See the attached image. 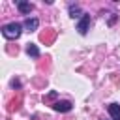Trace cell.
<instances>
[{
  "mask_svg": "<svg viewBox=\"0 0 120 120\" xmlns=\"http://www.w3.org/2000/svg\"><path fill=\"white\" fill-rule=\"evenodd\" d=\"M17 9H19L21 13H24V15H26V13H30V11L34 9V6H32L30 2H24V0H19V2H17Z\"/></svg>",
  "mask_w": 120,
  "mask_h": 120,
  "instance_id": "277c9868",
  "label": "cell"
},
{
  "mask_svg": "<svg viewBox=\"0 0 120 120\" xmlns=\"http://www.w3.org/2000/svg\"><path fill=\"white\" fill-rule=\"evenodd\" d=\"M84 13H81V8L79 6H69V17H73V19H79V17H82Z\"/></svg>",
  "mask_w": 120,
  "mask_h": 120,
  "instance_id": "ba28073f",
  "label": "cell"
},
{
  "mask_svg": "<svg viewBox=\"0 0 120 120\" xmlns=\"http://www.w3.org/2000/svg\"><path fill=\"white\" fill-rule=\"evenodd\" d=\"M109 114L112 116V120H120V105L118 103H111L109 105Z\"/></svg>",
  "mask_w": 120,
  "mask_h": 120,
  "instance_id": "8992f818",
  "label": "cell"
},
{
  "mask_svg": "<svg viewBox=\"0 0 120 120\" xmlns=\"http://www.w3.org/2000/svg\"><path fill=\"white\" fill-rule=\"evenodd\" d=\"M21 34H22V24H19V22H9V24L2 26V36L6 39H17Z\"/></svg>",
  "mask_w": 120,
  "mask_h": 120,
  "instance_id": "6da1fadb",
  "label": "cell"
},
{
  "mask_svg": "<svg viewBox=\"0 0 120 120\" xmlns=\"http://www.w3.org/2000/svg\"><path fill=\"white\" fill-rule=\"evenodd\" d=\"M22 26H24V28H26L28 32H34V30H36V28L39 26V21H38L36 17H32V19L28 17V19L24 21V24H22Z\"/></svg>",
  "mask_w": 120,
  "mask_h": 120,
  "instance_id": "5b68a950",
  "label": "cell"
},
{
  "mask_svg": "<svg viewBox=\"0 0 120 120\" xmlns=\"http://www.w3.org/2000/svg\"><path fill=\"white\" fill-rule=\"evenodd\" d=\"M26 54L32 56V58H38V56H39V49H38V45L28 43V45H26Z\"/></svg>",
  "mask_w": 120,
  "mask_h": 120,
  "instance_id": "52a82bcc",
  "label": "cell"
},
{
  "mask_svg": "<svg viewBox=\"0 0 120 120\" xmlns=\"http://www.w3.org/2000/svg\"><path fill=\"white\" fill-rule=\"evenodd\" d=\"M71 101H56L54 105H52V109L54 111H58V112H68V111H71Z\"/></svg>",
  "mask_w": 120,
  "mask_h": 120,
  "instance_id": "3957f363",
  "label": "cell"
},
{
  "mask_svg": "<svg viewBox=\"0 0 120 120\" xmlns=\"http://www.w3.org/2000/svg\"><path fill=\"white\" fill-rule=\"evenodd\" d=\"M88 26H90V15H88V13H84V15L81 17L79 24H77V30H79V34H81V36H84V34L88 32Z\"/></svg>",
  "mask_w": 120,
  "mask_h": 120,
  "instance_id": "7a4b0ae2",
  "label": "cell"
}]
</instances>
